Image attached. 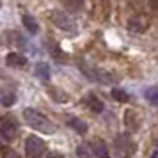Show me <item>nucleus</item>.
I'll return each mask as SVG.
<instances>
[{
    "mask_svg": "<svg viewBox=\"0 0 158 158\" xmlns=\"http://www.w3.org/2000/svg\"><path fill=\"white\" fill-rule=\"evenodd\" d=\"M23 119H25V123L29 124L30 128L37 130L41 133H46V135L55 133V124L46 115H43L41 112H37L36 108H25L23 110Z\"/></svg>",
    "mask_w": 158,
    "mask_h": 158,
    "instance_id": "f257e3e1",
    "label": "nucleus"
},
{
    "mask_svg": "<svg viewBox=\"0 0 158 158\" xmlns=\"http://www.w3.org/2000/svg\"><path fill=\"white\" fill-rule=\"evenodd\" d=\"M25 153L29 158H39L44 153V142L36 135H29L25 139Z\"/></svg>",
    "mask_w": 158,
    "mask_h": 158,
    "instance_id": "f03ea898",
    "label": "nucleus"
},
{
    "mask_svg": "<svg viewBox=\"0 0 158 158\" xmlns=\"http://www.w3.org/2000/svg\"><path fill=\"white\" fill-rule=\"evenodd\" d=\"M52 22L55 23L60 30L75 32V22H73L66 13H62V11H53V13H52Z\"/></svg>",
    "mask_w": 158,
    "mask_h": 158,
    "instance_id": "7ed1b4c3",
    "label": "nucleus"
},
{
    "mask_svg": "<svg viewBox=\"0 0 158 158\" xmlns=\"http://www.w3.org/2000/svg\"><path fill=\"white\" fill-rule=\"evenodd\" d=\"M16 131H18V126H16V121L15 119H2L0 121V135L4 140H11V139H15L16 137Z\"/></svg>",
    "mask_w": 158,
    "mask_h": 158,
    "instance_id": "20e7f679",
    "label": "nucleus"
},
{
    "mask_svg": "<svg viewBox=\"0 0 158 158\" xmlns=\"http://www.w3.org/2000/svg\"><path fill=\"white\" fill-rule=\"evenodd\" d=\"M6 64L11 68H23V66H27V57H23L20 53H9L6 57Z\"/></svg>",
    "mask_w": 158,
    "mask_h": 158,
    "instance_id": "39448f33",
    "label": "nucleus"
},
{
    "mask_svg": "<svg viewBox=\"0 0 158 158\" xmlns=\"http://www.w3.org/2000/svg\"><path fill=\"white\" fill-rule=\"evenodd\" d=\"M85 105L93 112H96V114H100V112H103V101L98 98V96H94V94H87V98H85Z\"/></svg>",
    "mask_w": 158,
    "mask_h": 158,
    "instance_id": "423d86ee",
    "label": "nucleus"
},
{
    "mask_svg": "<svg viewBox=\"0 0 158 158\" xmlns=\"http://www.w3.org/2000/svg\"><path fill=\"white\" fill-rule=\"evenodd\" d=\"M93 153L98 158H108V148L103 140H94L93 142Z\"/></svg>",
    "mask_w": 158,
    "mask_h": 158,
    "instance_id": "0eeeda50",
    "label": "nucleus"
},
{
    "mask_svg": "<svg viewBox=\"0 0 158 158\" xmlns=\"http://www.w3.org/2000/svg\"><path fill=\"white\" fill-rule=\"evenodd\" d=\"M68 124H69V126L77 131V133H80V135L87 131V124L82 121V119H78V117H71V119L68 121Z\"/></svg>",
    "mask_w": 158,
    "mask_h": 158,
    "instance_id": "6e6552de",
    "label": "nucleus"
},
{
    "mask_svg": "<svg viewBox=\"0 0 158 158\" xmlns=\"http://www.w3.org/2000/svg\"><path fill=\"white\" fill-rule=\"evenodd\" d=\"M22 22H23V25H25V29L29 30L30 34H37V30H39V25H37V22L32 18V16H23L22 18Z\"/></svg>",
    "mask_w": 158,
    "mask_h": 158,
    "instance_id": "1a4fd4ad",
    "label": "nucleus"
},
{
    "mask_svg": "<svg viewBox=\"0 0 158 158\" xmlns=\"http://www.w3.org/2000/svg\"><path fill=\"white\" fill-rule=\"evenodd\" d=\"M128 29L133 30V32H142V30L146 29V22H144L140 16H139V18H131L128 22Z\"/></svg>",
    "mask_w": 158,
    "mask_h": 158,
    "instance_id": "9d476101",
    "label": "nucleus"
},
{
    "mask_svg": "<svg viewBox=\"0 0 158 158\" xmlns=\"http://www.w3.org/2000/svg\"><path fill=\"white\" fill-rule=\"evenodd\" d=\"M36 77L41 80H48L50 78V68L48 64H44V62H39L36 66Z\"/></svg>",
    "mask_w": 158,
    "mask_h": 158,
    "instance_id": "9b49d317",
    "label": "nucleus"
},
{
    "mask_svg": "<svg viewBox=\"0 0 158 158\" xmlns=\"http://www.w3.org/2000/svg\"><path fill=\"white\" fill-rule=\"evenodd\" d=\"M144 96H146V100L149 101L151 105H158V87H149V89H146V93H144Z\"/></svg>",
    "mask_w": 158,
    "mask_h": 158,
    "instance_id": "f8f14e48",
    "label": "nucleus"
},
{
    "mask_svg": "<svg viewBox=\"0 0 158 158\" xmlns=\"http://www.w3.org/2000/svg\"><path fill=\"white\" fill-rule=\"evenodd\" d=\"M77 156L78 158H91V148L87 144H80L77 148Z\"/></svg>",
    "mask_w": 158,
    "mask_h": 158,
    "instance_id": "ddd939ff",
    "label": "nucleus"
},
{
    "mask_svg": "<svg viewBox=\"0 0 158 158\" xmlns=\"http://www.w3.org/2000/svg\"><path fill=\"white\" fill-rule=\"evenodd\" d=\"M112 98H114V100H117V101H128L130 100L128 94L124 93L123 89H117V87H115V89H112Z\"/></svg>",
    "mask_w": 158,
    "mask_h": 158,
    "instance_id": "4468645a",
    "label": "nucleus"
},
{
    "mask_svg": "<svg viewBox=\"0 0 158 158\" xmlns=\"http://www.w3.org/2000/svg\"><path fill=\"white\" fill-rule=\"evenodd\" d=\"M16 103V96L15 93H4V98H2V105L4 107H11Z\"/></svg>",
    "mask_w": 158,
    "mask_h": 158,
    "instance_id": "2eb2a0df",
    "label": "nucleus"
},
{
    "mask_svg": "<svg viewBox=\"0 0 158 158\" xmlns=\"http://www.w3.org/2000/svg\"><path fill=\"white\" fill-rule=\"evenodd\" d=\"M2 158H20V155H18L16 151H13V149H4Z\"/></svg>",
    "mask_w": 158,
    "mask_h": 158,
    "instance_id": "dca6fc26",
    "label": "nucleus"
},
{
    "mask_svg": "<svg viewBox=\"0 0 158 158\" xmlns=\"http://www.w3.org/2000/svg\"><path fill=\"white\" fill-rule=\"evenodd\" d=\"M44 158H64V155H62V153H59V151H52V153H48Z\"/></svg>",
    "mask_w": 158,
    "mask_h": 158,
    "instance_id": "f3484780",
    "label": "nucleus"
},
{
    "mask_svg": "<svg viewBox=\"0 0 158 158\" xmlns=\"http://www.w3.org/2000/svg\"><path fill=\"white\" fill-rule=\"evenodd\" d=\"M151 158H158V151H155V153L151 155Z\"/></svg>",
    "mask_w": 158,
    "mask_h": 158,
    "instance_id": "a211bd4d",
    "label": "nucleus"
},
{
    "mask_svg": "<svg viewBox=\"0 0 158 158\" xmlns=\"http://www.w3.org/2000/svg\"><path fill=\"white\" fill-rule=\"evenodd\" d=\"M0 148H2V135H0Z\"/></svg>",
    "mask_w": 158,
    "mask_h": 158,
    "instance_id": "6ab92c4d",
    "label": "nucleus"
}]
</instances>
